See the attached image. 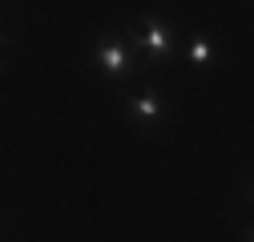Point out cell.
Returning <instances> with one entry per match:
<instances>
[{
    "mask_svg": "<svg viewBox=\"0 0 254 242\" xmlns=\"http://www.w3.org/2000/svg\"><path fill=\"white\" fill-rule=\"evenodd\" d=\"M190 60H194V65H210V60H214L210 41H194V45H190Z\"/></svg>",
    "mask_w": 254,
    "mask_h": 242,
    "instance_id": "obj_4",
    "label": "cell"
},
{
    "mask_svg": "<svg viewBox=\"0 0 254 242\" xmlns=\"http://www.w3.org/2000/svg\"><path fill=\"white\" fill-rule=\"evenodd\" d=\"M129 113L141 121V125H153V121H162V113H166V105L157 101V93L153 89H145V93H137V97H129Z\"/></svg>",
    "mask_w": 254,
    "mask_h": 242,
    "instance_id": "obj_2",
    "label": "cell"
},
{
    "mask_svg": "<svg viewBox=\"0 0 254 242\" xmlns=\"http://www.w3.org/2000/svg\"><path fill=\"white\" fill-rule=\"evenodd\" d=\"M97 65H101L105 73L121 77V73L133 69V49L125 45V41H101V45H97Z\"/></svg>",
    "mask_w": 254,
    "mask_h": 242,
    "instance_id": "obj_1",
    "label": "cell"
},
{
    "mask_svg": "<svg viewBox=\"0 0 254 242\" xmlns=\"http://www.w3.org/2000/svg\"><path fill=\"white\" fill-rule=\"evenodd\" d=\"M145 53L153 60H166L170 57V33H166V24L157 16H145Z\"/></svg>",
    "mask_w": 254,
    "mask_h": 242,
    "instance_id": "obj_3",
    "label": "cell"
}]
</instances>
